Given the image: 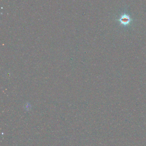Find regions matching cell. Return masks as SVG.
Masks as SVG:
<instances>
[{
    "mask_svg": "<svg viewBox=\"0 0 146 146\" xmlns=\"http://www.w3.org/2000/svg\"><path fill=\"white\" fill-rule=\"evenodd\" d=\"M131 21L132 20L130 16L126 14H124L119 19V21L120 22L121 24L125 26L128 25L130 23Z\"/></svg>",
    "mask_w": 146,
    "mask_h": 146,
    "instance_id": "obj_1",
    "label": "cell"
}]
</instances>
